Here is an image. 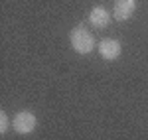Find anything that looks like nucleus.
<instances>
[{"label": "nucleus", "instance_id": "nucleus-2", "mask_svg": "<svg viewBox=\"0 0 148 140\" xmlns=\"http://www.w3.org/2000/svg\"><path fill=\"white\" fill-rule=\"evenodd\" d=\"M36 124H38V118L30 111H20V113H16V117L12 118V128L18 134H30L36 128Z\"/></svg>", "mask_w": 148, "mask_h": 140}, {"label": "nucleus", "instance_id": "nucleus-1", "mask_svg": "<svg viewBox=\"0 0 148 140\" xmlns=\"http://www.w3.org/2000/svg\"><path fill=\"white\" fill-rule=\"evenodd\" d=\"M69 40H71V47L77 53H91L95 49V46H97L93 34L85 26H75L71 30V34H69Z\"/></svg>", "mask_w": 148, "mask_h": 140}, {"label": "nucleus", "instance_id": "nucleus-4", "mask_svg": "<svg viewBox=\"0 0 148 140\" xmlns=\"http://www.w3.org/2000/svg\"><path fill=\"white\" fill-rule=\"evenodd\" d=\"M134 10H136V0H116L113 8V18L119 22H125L134 14Z\"/></svg>", "mask_w": 148, "mask_h": 140}, {"label": "nucleus", "instance_id": "nucleus-6", "mask_svg": "<svg viewBox=\"0 0 148 140\" xmlns=\"http://www.w3.org/2000/svg\"><path fill=\"white\" fill-rule=\"evenodd\" d=\"M6 130H8V117H6V113L2 111V113H0V132L4 134Z\"/></svg>", "mask_w": 148, "mask_h": 140}, {"label": "nucleus", "instance_id": "nucleus-5", "mask_svg": "<svg viewBox=\"0 0 148 140\" xmlns=\"http://www.w3.org/2000/svg\"><path fill=\"white\" fill-rule=\"evenodd\" d=\"M89 22L95 28H107L109 22H111V14H109V10H105L103 6H95L89 12Z\"/></svg>", "mask_w": 148, "mask_h": 140}, {"label": "nucleus", "instance_id": "nucleus-3", "mask_svg": "<svg viewBox=\"0 0 148 140\" xmlns=\"http://www.w3.org/2000/svg\"><path fill=\"white\" fill-rule=\"evenodd\" d=\"M97 49H99L101 57L103 59H109V61H114V59L121 55V44H119L116 40H113V38L101 40L99 46H97Z\"/></svg>", "mask_w": 148, "mask_h": 140}]
</instances>
